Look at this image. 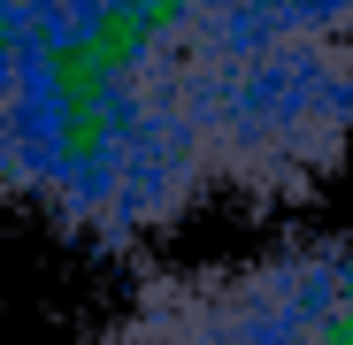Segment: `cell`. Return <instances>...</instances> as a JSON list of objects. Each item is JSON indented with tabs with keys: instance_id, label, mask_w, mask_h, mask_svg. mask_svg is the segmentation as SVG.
I'll use <instances>...</instances> for the list:
<instances>
[{
	"instance_id": "cell-3",
	"label": "cell",
	"mask_w": 353,
	"mask_h": 345,
	"mask_svg": "<svg viewBox=\"0 0 353 345\" xmlns=\"http://www.w3.org/2000/svg\"><path fill=\"white\" fill-rule=\"evenodd\" d=\"M62 8H70V0H0V115H8V100L23 85V62H31L39 31L62 16Z\"/></svg>"
},
{
	"instance_id": "cell-1",
	"label": "cell",
	"mask_w": 353,
	"mask_h": 345,
	"mask_svg": "<svg viewBox=\"0 0 353 345\" xmlns=\"http://www.w3.org/2000/svg\"><path fill=\"white\" fill-rule=\"evenodd\" d=\"M345 161L353 0H70L0 115V200L108 253L215 200H307Z\"/></svg>"
},
{
	"instance_id": "cell-2",
	"label": "cell",
	"mask_w": 353,
	"mask_h": 345,
	"mask_svg": "<svg viewBox=\"0 0 353 345\" xmlns=\"http://www.w3.org/2000/svg\"><path fill=\"white\" fill-rule=\"evenodd\" d=\"M92 345H353V230L154 276Z\"/></svg>"
}]
</instances>
